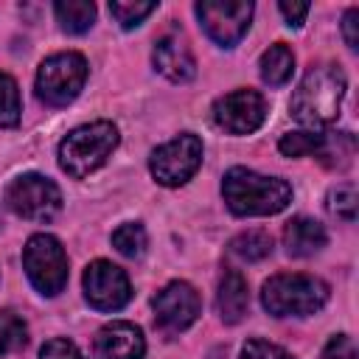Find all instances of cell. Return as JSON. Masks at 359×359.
<instances>
[{
  "mask_svg": "<svg viewBox=\"0 0 359 359\" xmlns=\"http://www.w3.org/2000/svg\"><path fill=\"white\" fill-rule=\"evenodd\" d=\"M84 297L93 309L98 311H118L129 303L132 297V286H129V278L121 266H115L112 261H93L87 269H84Z\"/></svg>",
  "mask_w": 359,
  "mask_h": 359,
  "instance_id": "cell-10",
  "label": "cell"
},
{
  "mask_svg": "<svg viewBox=\"0 0 359 359\" xmlns=\"http://www.w3.org/2000/svg\"><path fill=\"white\" fill-rule=\"evenodd\" d=\"M325 244H328L325 227L309 216H294L283 227V247L292 258H309V255L320 252Z\"/></svg>",
  "mask_w": 359,
  "mask_h": 359,
  "instance_id": "cell-15",
  "label": "cell"
},
{
  "mask_svg": "<svg viewBox=\"0 0 359 359\" xmlns=\"http://www.w3.org/2000/svg\"><path fill=\"white\" fill-rule=\"evenodd\" d=\"M157 8V3H140V0H112L109 3V14L118 20L121 28H135L140 25L151 11Z\"/></svg>",
  "mask_w": 359,
  "mask_h": 359,
  "instance_id": "cell-26",
  "label": "cell"
},
{
  "mask_svg": "<svg viewBox=\"0 0 359 359\" xmlns=\"http://www.w3.org/2000/svg\"><path fill=\"white\" fill-rule=\"evenodd\" d=\"M151 306H154V320L165 334H180L191 328L202 311V300L196 289L185 280H171L168 286H163L154 294Z\"/></svg>",
  "mask_w": 359,
  "mask_h": 359,
  "instance_id": "cell-11",
  "label": "cell"
},
{
  "mask_svg": "<svg viewBox=\"0 0 359 359\" xmlns=\"http://www.w3.org/2000/svg\"><path fill=\"white\" fill-rule=\"evenodd\" d=\"M356 20H359V8H348L342 17V34H345V45L351 50L359 48V36H356Z\"/></svg>",
  "mask_w": 359,
  "mask_h": 359,
  "instance_id": "cell-31",
  "label": "cell"
},
{
  "mask_svg": "<svg viewBox=\"0 0 359 359\" xmlns=\"http://www.w3.org/2000/svg\"><path fill=\"white\" fill-rule=\"evenodd\" d=\"M356 208H359V194L356 185L342 182L337 188L328 191V213L342 219V222H353L356 219Z\"/></svg>",
  "mask_w": 359,
  "mask_h": 359,
  "instance_id": "cell-25",
  "label": "cell"
},
{
  "mask_svg": "<svg viewBox=\"0 0 359 359\" xmlns=\"http://www.w3.org/2000/svg\"><path fill=\"white\" fill-rule=\"evenodd\" d=\"M241 359H294L289 351H283L275 342L266 339H247L241 348Z\"/></svg>",
  "mask_w": 359,
  "mask_h": 359,
  "instance_id": "cell-27",
  "label": "cell"
},
{
  "mask_svg": "<svg viewBox=\"0 0 359 359\" xmlns=\"http://www.w3.org/2000/svg\"><path fill=\"white\" fill-rule=\"evenodd\" d=\"M118 146V126L112 121H93L76 126L59 143V165L76 180L98 171Z\"/></svg>",
  "mask_w": 359,
  "mask_h": 359,
  "instance_id": "cell-3",
  "label": "cell"
},
{
  "mask_svg": "<svg viewBox=\"0 0 359 359\" xmlns=\"http://www.w3.org/2000/svg\"><path fill=\"white\" fill-rule=\"evenodd\" d=\"M222 196L236 216H272L292 202V185L280 177L233 165L224 171Z\"/></svg>",
  "mask_w": 359,
  "mask_h": 359,
  "instance_id": "cell-1",
  "label": "cell"
},
{
  "mask_svg": "<svg viewBox=\"0 0 359 359\" xmlns=\"http://www.w3.org/2000/svg\"><path fill=\"white\" fill-rule=\"evenodd\" d=\"M93 353H95V359H143L146 356L143 331L126 320L107 323L95 334Z\"/></svg>",
  "mask_w": 359,
  "mask_h": 359,
  "instance_id": "cell-13",
  "label": "cell"
},
{
  "mask_svg": "<svg viewBox=\"0 0 359 359\" xmlns=\"http://www.w3.org/2000/svg\"><path fill=\"white\" fill-rule=\"evenodd\" d=\"M53 14L67 34H84L95 22V3L90 0H59L53 3Z\"/></svg>",
  "mask_w": 359,
  "mask_h": 359,
  "instance_id": "cell-18",
  "label": "cell"
},
{
  "mask_svg": "<svg viewBox=\"0 0 359 359\" xmlns=\"http://www.w3.org/2000/svg\"><path fill=\"white\" fill-rule=\"evenodd\" d=\"M20 87L8 73H0V126L11 129L20 123Z\"/></svg>",
  "mask_w": 359,
  "mask_h": 359,
  "instance_id": "cell-24",
  "label": "cell"
},
{
  "mask_svg": "<svg viewBox=\"0 0 359 359\" xmlns=\"http://www.w3.org/2000/svg\"><path fill=\"white\" fill-rule=\"evenodd\" d=\"M39 359H84V353L76 348V342H70L65 337H56V339H48L42 345Z\"/></svg>",
  "mask_w": 359,
  "mask_h": 359,
  "instance_id": "cell-28",
  "label": "cell"
},
{
  "mask_svg": "<svg viewBox=\"0 0 359 359\" xmlns=\"http://www.w3.org/2000/svg\"><path fill=\"white\" fill-rule=\"evenodd\" d=\"M25 342H28V328L22 317H17L14 311H0V356L22 351Z\"/></svg>",
  "mask_w": 359,
  "mask_h": 359,
  "instance_id": "cell-22",
  "label": "cell"
},
{
  "mask_svg": "<svg viewBox=\"0 0 359 359\" xmlns=\"http://www.w3.org/2000/svg\"><path fill=\"white\" fill-rule=\"evenodd\" d=\"M278 8H280V14L286 17V25L300 28L311 6H309V3H286V0H283V3H278Z\"/></svg>",
  "mask_w": 359,
  "mask_h": 359,
  "instance_id": "cell-30",
  "label": "cell"
},
{
  "mask_svg": "<svg viewBox=\"0 0 359 359\" xmlns=\"http://www.w3.org/2000/svg\"><path fill=\"white\" fill-rule=\"evenodd\" d=\"M22 266L34 289L45 297H56L67 286V252L50 233H36L25 241Z\"/></svg>",
  "mask_w": 359,
  "mask_h": 359,
  "instance_id": "cell-5",
  "label": "cell"
},
{
  "mask_svg": "<svg viewBox=\"0 0 359 359\" xmlns=\"http://www.w3.org/2000/svg\"><path fill=\"white\" fill-rule=\"evenodd\" d=\"M323 359H356L353 339L348 334H334L323 348Z\"/></svg>",
  "mask_w": 359,
  "mask_h": 359,
  "instance_id": "cell-29",
  "label": "cell"
},
{
  "mask_svg": "<svg viewBox=\"0 0 359 359\" xmlns=\"http://www.w3.org/2000/svg\"><path fill=\"white\" fill-rule=\"evenodd\" d=\"M353 151H356L353 135L351 132H334V135H323V149H320L317 157L328 168H345L351 163Z\"/></svg>",
  "mask_w": 359,
  "mask_h": 359,
  "instance_id": "cell-20",
  "label": "cell"
},
{
  "mask_svg": "<svg viewBox=\"0 0 359 359\" xmlns=\"http://www.w3.org/2000/svg\"><path fill=\"white\" fill-rule=\"evenodd\" d=\"M247 306H250V292H247L244 275L236 269H227L219 280V294H216V309L222 323L236 325L247 314Z\"/></svg>",
  "mask_w": 359,
  "mask_h": 359,
  "instance_id": "cell-16",
  "label": "cell"
},
{
  "mask_svg": "<svg viewBox=\"0 0 359 359\" xmlns=\"http://www.w3.org/2000/svg\"><path fill=\"white\" fill-rule=\"evenodd\" d=\"M194 11L205 34L222 48H233L247 34L252 20L250 0H199Z\"/></svg>",
  "mask_w": 359,
  "mask_h": 359,
  "instance_id": "cell-9",
  "label": "cell"
},
{
  "mask_svg": "<svg viewBox=\"0 0 359 359\" xmlns=\"http://www.w3.org/2000/svg\"><path fill=\"white\" fill-rule=\"evenodd\" d=\"M202 140L194 132H182L177 137H171L168 143L157 146L149 157V171L151 177L165 185V188H177L185 185L202 165Z\"/></svg>",
  "mask_w": 359,
  "mask_h": 359,
  "instance_id": "cell-8",
  "label": "cell"
},
{
  "mask_svg": "<svg viewBox=\"0 0 359 359\" xmlns=\"http://www.w3.org/2000/svg\"><path fill=\"white\" fill-rule=\"evenodd\" d=\"M87 81V59L76 50L48 56L36 70V95L48 107H67Z\"/></svg>",
  "mask_w": 359,
  "mask_h": 359,
  "instance_id": "cell-6",
  "label": "cell"
},
{
  "mask_svg": "<svg viewBox=\"0 0 359 359\" xmlns=\"http://www.w3.org/2000/svg\"><path fill=\"white\" fill-rule=\"evenodd\" d=\"M230 252L238 258V261H261L272 252V236L266 230H247V233H238L233 241H230Z\"/></svg>",
  "mask_w": 359,
  "mask_h": 359,
  "instance_id": "cell-19",
  "label": "cell"
},
{
  "mask_svg": "<svg viewBox=\"0 0 359 359\" xmlns=\"http://www.w3.org/2000/svg\"><path fill=\"white\" fill-rule=\"evenodd\" d=\"M3 202L11 213H17L22 219L48 222L62 210V191L50 177L20 174L6 185Z\"/></svg>",
  "mask_w": 359,
  "mask_h": 359,
  "instance_id": "cell-7",
  "label": "cell"
},
{
  "mask_svg": "<svg viewBox=\"0 0 359 359\" xmlns=\"http://www.w3.org/2000/svg\"><path fill=\"white\" fill-rule=\"evenodd\" d=\"M112 247H115L121 255H126V258L143 255V250H146V230H143V224H140V222H126V224H121V227L112 233Z\"/></svg>",
  "mask_w": 359,
  "mask_h": 359,
  "instance_id": "cell-23",
  "label": "cell"
},
{
  "mask_svg": "<svg viewBox=\"0 0 359 359\" xmlns=\"http://www.w3.org/2000/svg\"><path fill=\"white\" fill-rule=\"evenodd\" d=\"M278 149L283 157H309V154H320L323 149V135L311 132V129H300V132H286L278 140Z\"/></svg>",
  "mask_w": 359,
  "mask_h": 359,
  "instance_id": "cell-21",
  "label": "cell"
},
{
  "mask_svg": "<svg viewBox=\"0 0 359 359\" xmlns=\"http://www.w3.org/2000/svg\"><path fill=\"white\" fill-rule=\"evenodd\" d=\"M328 294H331V289L325 280H320L314 275H303V272L272 275L261 286V303L275 317L314 314L328 303Z\"/></svg>",
  "mask_w": 359,
  "mask_h": 359,
  "instance_id": "cell-4",
  "label": "cell"
},
{
  "mask_svg": "<svg viewBox=\"0 0 359 359\" xmlns=\"http://www.w3.org/2000/svg\"><path fill=\"white\" fill-rule=\"evenodd\" d=\"M266 118V101L258 90H233L213 104V121L230 135H250Z\"/></svg>",
  "mask_w": 359,
  "mask_h": 359,
  "instance_id": "cell-12",
  "label": "cell"
},
{
  "mask_svg": "<svg viewBox=\"0 0 359 359\" xmlns=\"http://www.w3.org/2000/svg\"><path fill=\"white\" fill-rule=\"evenodd\" d=\"M151 62L157 67V73H163L168 81H191L196 76V62H194V53L188 48V42L177 34H165L157 39L154 45V53H151Z\"/></svg>",
  "mask_w": 359,
  "mask_h": 359,
  "instance_id": "cell-14",
  "label": "cell"
},
{
  "mask_svg": "<svg viewBox=\"0 0 359 359\" xmlns=\"http://www.w3.org/2000/svg\"><path fill=\"white\" fill-rule=\"evenodd\" d=\"M345 98V73L334 65L311 67L292 95V115L311 132L334 123L339 118Z\"/></svg>",
  "mask_w": 359,
  "mask_h": 359,
  "instance_id": "cell-2",
  "label": "cell"
},
{
  "mask_svg": "<svg viewBox=\"0 0 359 359\" xmlns=\"http://www.w3.org/2000/svg\"><path fill=\"white\" fill-rule=\"evenodd\" d=\"M258 67H261V79L269 87H280L294 73V53H292V48L286 42H275L261 53V65Z\"/></svg>",
  "mask_w": 359,
  "mask_h": 359,
  "instance_id": "cell-17",
  "label": "cell"
}]
</instances>
